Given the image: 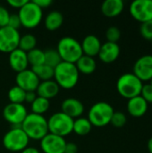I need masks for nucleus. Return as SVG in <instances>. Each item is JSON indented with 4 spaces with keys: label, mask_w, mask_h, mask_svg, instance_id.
I'll return each mask as SVG.
<instances>
[{
    "label": "nucleus",
    "mask_w": 152,
    "mask_h": 153,
    "mask_svg": "<svg viewBox=\"0 0 152 153\" xmlns=\"http://www.w3.org/2000/svg\"><path fill=\"white\" fill-rule=\"evenodd\" d=\"M30 107L31 113L44 116V114L47 113L50 108V100L38 96L36 100L30 104Z\"/></svg>",
    "instance_id": "a878e982"
},
{
    "label": "nucleus",
    "mask_w": 152,
    "mask_h": 153,
    "mask_svg": "<svg viewBox=\"0 0 152 153\" xmlns=\"http://www.w3.org/2000/svg\"><path fill=\"white\" fill-rule=\"evenodd\" d=\"M75 65L80 74L86 75L93 74L97 68V63L94 57H90L84 55L75 63Z\"/></svg>",
    "instance_id": "5701e85b"
},
{
    "label": "nucleus",
    "mask_w": 152,
    "mask_h": 153,
    "mask_svg": "<svg viewBox=\"0 0 152 153\" xmlns=\"http://www.w3.org/2000/svg\"><path fill=\"white\" fill-rule=\"evenodd\" d=\"M36 46H37V39L33 34L27 33L21 36L19 46H18V48H20L21 50L28 53L29 51L36 48Z\"/></svg>",
    "instance_id": "bb28decb"
},
{
    "label": "nucleus",
    "mask_w": 152,
    "mask_h": 153,
    "mask_svg": "<svg viewBox=\"0 0 152 153\" xmlns=\"http://www.w3.org/2000/svg\"><path fill=\"white\" fill-rule=\"evenodd\" d=\"M101 45L102 44L99 39L96 35H93V34L87 35L86 37H84V39L81 42L83 55L90 56V57H94L99 55Z\"/></svg>",
    "instance_id": "a211bd4d"
},
{
    "label": "nucleus",
    "mask_w": 152,
    "mask_h": 153,
    "mask_svg": "<svg viewBox=\"0 0 152 153\" xmlns=\"http://www.w3.org/2000/svg\"><path fill=\"white\" fill-rule=\"evenodd\" d=\"M26 107L23 104L8 103L3 109V117L13 127L21 126L28 115Z\"/></svg>",
    "instance_id": "1a4fd4ad"
},
{
    "label": "nucleus",
    "mask_w": 152,
    "mask_h": 153,
    "mask_svg": "<svg viewBox=\"0 0 152 153\" xmlns=\"http://www.w3.org/2000/svg\"><path fill=\"white\" fill-rule=\"evenodd\" d=\"M8 62L10 67L14 72H16V74L28 69L29 66L27 53L21 50L20 48H16L15 50L9 53Z\"/></svg>",
    "instance_id": "dca6fc26"
},
{
    "label": "nucleus",
    "mask_w": 152,
    "mask_h": 153,
    "mask_svg": "<svg viewBox=\"0 0 152 153\" xmlns=\"http://www.w3.org/2000/svg\"><path fill=\"white\" fill-rule=\"evenodd\" d=\"M130 13L136 21L143 23L152 20V0H135L130 4Z\"/></svg>",
    "instance_id": "9b49d317"
},
{
    "label": "nucleus",
    "mask_w": 152,
    "mask_h": 153,
    "mask_svg": "<svg viewBox=\"0 0 152 153\" xmlns=\"http://www.w3.org/2000/svg\"><path fill=\"white\" fill-rule=\"evenodd\" d=\"M65 144L64 137L50 133L40 140V149L44 153H64Z\"/></svg>",
    "instance_id": "f8f14e48"
},
{
    "label": "nucleus",
    "mask_w": 152,
    "mask_h": 153,
    "mask_svg": "<svg viewBox=\"0 0 152 153\" xmlns=\"http://www.w3.org/2000/svg\"><path fill=\"white\" fill-rule=\"evenodd\" d=\"M20 38L19 30L8 26L0 28V52L9 54L18 48Z\"/></svg>",
    "instance_id": "9d476101"
},
{
    "label": "nucleus",
    "mask_w": 152,
    "mask_h": 153,
    "mask_svg": "<svg viewBox=\"0 0 152 153\" xmlns=\"http://www.w3.org/2000/svg\"><path fill=\"white\" fill-rule=\"evenodd\" d=\"M37 97H38V95H37L36 91H28L25 94V100H24V102H26L28 104H31L36 100Z\"/></svg>",
    "instance_id": "ea45409f"
},
{
    "label": "nucleus",
    "mask_w": 152,
    "mask_h": 153,
    "mask_svg": "<svg viewBox=\"0 0 152 153\" xmlns=\"http://www.w3.org/2000/svg\"><path fill=\"white\" fill-rule=\"evenodd\" d=\"M148 103L144 99L139 95L134 98L128 100L127 111L133 117H142L148 111Z\"/></svg>",
    "instance_id": "6ab92c4d"
},
{
    "label": "nucleus",
    "mask_w": 152,
    "mask_h": 153,
    "mask_svg": "<svg viewBox=\"0 0 152 153\" xmlns=\"http://www.w3.org/2000/svg\"><path fill=\"white\" fill-rule=\"evenodd\" d=\"M59 91L60 88L57 85V83L54 80H48L39 82L36 90V93L39 97L50 100L51 99L58 95Z\"/></svg>",
    "instance_id": "aec40b11"
},
{
    "label": "nucleus",
    "mask_w": 152,
    "mask_h": 153,
    "mask_svg": "<svg viewBox=\"0 0 152 153\" xmlns=\"http://www.w3.org/2000/svg\"><path fill=\"white\" fill-rule=\"evenodd\" d=\"M126 121H127V118L125 113L120 112V111H115L112 116L110 124H112V126H114L115 127L120 128V127H123L126 124Z\"/></svg>",
    "instance_id": "7c9ffc66"
},
{
    "label": "nucleus",
    "mask_w": 152,
    "mask_h": 153,
    "mask_svg": "<svg viewBox=\"0 0 152 153\" xmlns=\"http://www.w3.org/2000/svg\"><path fill=\"white\" fill-rule=\"evenodd\" d=\"M29 143L30 139L21 126L13 127L3 137L4 147L12 152H21L29 146Z\"/></svg>",
    "instance_id": "6e6552de"
},
{
    "label": "nucleus",
    "mask_w": 152,
    "mask_h": 153,
    "mask_svg": "<svg viewBox=\"0 0 152 153\" xmlns=\"http://www.w3.org/2000/svg\"><path fill=\"white\" fill-rule=\"evenodd\" d=\"M28 62L31 67L45 64V53L40 48H34L27 53Z\"/></svg>",
    "instance_id": "cd10ccee"
},
{
    "label": "nucleus",
    "mask_w": 152,
    "mask_h": 153,
    "mask_svg": "<svg viewBox=\"0 0 152 153\" xmlns=\"http://www.w3.org/2000/svg\"><path fill=\"white\" fill-rule=\"evenodd\" d=\"M28 1L27 0H8L7 1V4L13 7V8H15V9H21Z\"/></svg>",
    "instance_id": "e433bc0d"
},
{
    "label": "nucleus",
    "mask_w": 152,
    "mask_h": 153,
    "mask_svg": "<svg viewBox=\"0 0 152 153\" xmlns=\"http://www.w3.org/2000/svg\"><path fill=\"white\" fill-rule=\"evenodd\" d=\"M15 82L18 87L28 91H36L40 81L31 69H26L22 72L17 73L15 76Z\"/></svg>",
    "instance_id": "ddd939ff"
},
{
    "label": "nucleus",
    "mask_w": 152,
    "mask_h": 153,
    "mask_svg": "<svg viewBox=\"0 0 152 153\" xmlns=\"http://www.w3.org/2000/svg\"><path fill=\"white\" fill-rule=\"evenodd\" d=\"M115 110L113 107L105 101H99L92 105L88 112V119L96 127H103L110 124Z\"/></svg>",
    "instance_id": "39448f33"
},
{
    "label": "nucleus",
    "mask_w": 152,
    "mask_h": 153,
    "mask_svg": "<svg viewBox=\"0 0 152 153\" xmlns=\"http://www.w3.org/2000/svg\"><path fill=\"white\" fill-rule=\"evenodd\" d=\"M45 53V64L49 65L52 68H56L61 62L62 59L56 49L49 48L44 51Z\"/></svg>",
    "instance_id": "c756f323"
},
{
    "label": "nucleus",
    "mask_w": 152,
    "mask_h": 153,
    "mask_svg": "<svg viewBox=\"0 0 152 153\" xmlns=\"http://www.w3.org/2000/svg\"><path fill=\"white\" fill-rule=\"evenodd\" d=\"M151 42H152V39H151Z\"/></svg>",
    "instance_id": "c03bdc74"
},
{
    "label": "nucleus",
    "mask_w": 152,
    "mask_h": 153,
    "mask_svg": "<svg viewBox=\"0 0 152 153\" xmlns=\"http://www.w3.org/2000/svg\"><path fill=\"white\" fill-rule=\"evenodd\" d=\"M143 83L133 73L122 74L116 82V90L123 98L130 100L141 94Z\"/></svg>",
    "instance_id": "20e7f679"
},
{
    "label": "nucleus",
    "mask_w": 152,
    "mask_h": 153,
    "mask_svg": "<svg viewBox=\"0 0 152 153\" xmlns=\"http://www.w3.org/2000/svg\"><path fill=\"white\" fill-rule=\"evenodd\" d=\"M22 26L26 29L38 27L43 19V10L33 1H28L18 12Z\"/></svg>",
    "instance_id": "0eeeda50"
},
{
    "label": "nucleus",
    "mask_w": 152,
    "mask_h": 153,
    "mask_svg": "<svg viewBox=\"0 0 152 153\" xmlns=\"http://www.w3.org/2000/svg\"><path fill=\"white\" fill-rule=\"evenodd\" d=\"M73 120L62 111L54 113L47 119L48 133L65 138L73 133Z\"/></svg>",
    "instance_id": "423d86ee"
},
{
    "label": "nucleus",
    "mask_w": 152,
    "mask_h": 153,
    "mask_svg": "<svg viewBox=\"0 0 152 153\" xmlns=\"http://www.w3.org/2000/svg\"><path fill=\"white\" fill-rule=\"evenodd\" d=\"M92 125L87 117H79L73 120V132L79 136H85L90 133Z\"/></svg>",
    "instance_id": "b1692460"
},
{
    "label": "nucleus",
    "mask_w": 152,
    "mask_h": 153,
    "mask_svg": "<svg viewBox=\"0 0 152 153\" xmlns=\"http://www.w3.org/2000/svg\"><path fill=\"white\" fill-rule=\"evenodd\" d=\"M61 111L73 119H76L81 117L84 113V106L76 98H67L61 104Z\"/></svg>",
    "instance_id": "2eb2a0df"
},
{
    "label": "nucleus",
    "mask_w": 152,
    "mask_h": 153,
    "mask_svg": "<svg viewBox=\"0 0 152 153\" xmlns=\"http://www.w3.org/2000/svg\"><path fill=\"white\" fill-rule=\"evenodd\" d=\"M150 84H151V86H152V79H151V83H150Z\"/></svg>",
    "instance_id": "37998d69"
},
{
    "label": "nucleus",
    "mask_w": 152,
    "mask_h": 153,
    "mask_svg": "<svg viewBox=\"0 0 152 153\" xmlns=\"http://www.w3.org/2000/svg\"><path fill=\"white\" fill-rule=\"evenodd\" d=\"M140 32L145 39H152V20L142 23L140 27Z\"/></svg>",
    "instance_id": "473e14b6"
},
{
    "label": "nucleus",
    "mask_w": 152,
    "mask_h": 153,
    "mask_svg": "<svg viewBox=\"0 0 152 153\" xmlns=\"http://www.w3.org/2000/svg\"><path fill=\"white\" fill-rule=\"evenodd\" d=\"M25 94H26L25 91H23L17 85H15L8 91L7 97H8L10 103L23 104L25 100Z\"/></svg>",
    "instance_id": "c85d7f7f"
},
{
    "label": "nucleus",
    "mask_w": 152,
    "mask_h": 153,
    "mask_svg": "<svg viewBox=\"0 0 152 153\" xmlns=\"http://www.w3.org/2000/svg\"><path fill=\"white\" fill-rule=\"evenodd\" d=\"M30 69L37 75V77L40 82L52 80L54 78V68L50 67L46 64L31 67Z\"/></svg>",
    "instance_id": "393cba45"
},
{
    "label": "nucleus",
    "mask_w": 152,
    "mask_h": 153,
    "mask_svg": "<svg viewBox=\"0 0 152 153\" xmlns=\"http://www.w3.org/2000/svg\"><path fill=\"white\" fill-rule=\"evenodd\" d=\"M106 38L108 42L117 43V41L121 38V31L117 27L111 26L106 31Z\"/></svg>",
    "instance_id": "2f4dec72"
},
{
    "label": "nucleus",
    "mask_w": 152,
    "mask_h": 153,
    "mask_svg": "<svg viewBox=\"0 0 152 153\" xmlns=\"http://www.w3.org/2000/svg\"><path fill=\"white\" fill-rule=\"evenodd\" d=\"M30 140L40 141L48 134L47 119L41 115L30 113L21 125Z\"/></svg>",
    "instance_id": "f03ea898"
},
{
    "label": "nucleus",
    "mask_w": 152,
    "mask_h": 153,
    "mask_svg": "<svg viewBox=\"0 0 152 153\" xmlns=\"http://www.w3.org/2000/svg\"><path fill=\"white\" fill-rule=\"evenodd\" d=\"M8 27L12 28V29H14V30H17L22 27V23H21V20L19 18V15L18 13H12L10 14V17H9V21H8V24H7Z\"/></svg>",
    "instance_id": "f704fd0d"
},
{
    "label": "nucleus",
    "mask_w": 152,
    "mask_h": 153,
    "mask_svg": "<svg viewBox=\"0 0 152 153\" xmlns=\"http://www.w3.org/2000/svg\"><path fill=\"white\" fill-rule=\"evenodd\" d=\"M20 153H40V152L37 148H35V147L28 146V147H26L23 151H22Z\"/></svg>",
    "instance_id": "a19ab883"
},
{
    "label": "nucleus",
    "mask_w": 152,
    "mask_h": 153,
    "mask_svg": "<svg viewBox=\"0 0 152 153\" xmlns=\"http://www.w3.org/2000/svg\"><path fill=\"white\" fill-rule=\"evenodd\" d=\"M120 55V47L117 43L105 42L101 45L99 53L98 55L99 58L106 64H110L115 62Z\"/></svg>",
    "instance_id": "f3484780"
},
{
    "label": "nucleus",
    "mask_w": 152,
    "mask_h": 153,
    "mask_svg": "<svg viewBox=\"0 0 152 153\" xmlns=\"http://www.w3.org/2000/svg\"><path fill=\"white\" fill-rule=\"evenodd\" d=\"M125 4L122 0H106L101 4V13L106 17L114 18L122 13Z\"/></svg>",
    "instance_id": "412c9836"
},
{
    "label": "nucleus",
    "mask_w": 152,
    "mask_h": 153,
    "mask_svg": "<svg viewBox=\"0 0 152 153\" xmlns=\"http://www.w3.org/2000/svg\"><path fill=\"white\" fill-rule=\"evenodd\" d=\"M148 150H149V152L150 153H152V137L149 140V142H148Z\"/></svg>",
    "instance_id": "79ce46f5"
},
{
    "label": "nucleus",
    "mask_w": 152,
    "mask_h": 153,
    "mask_svg": "<svg viewBox=\"0 0 152 153\" xmlns=\"http://www.w3.org/2000/svg\"><path fill=\"white\" fill-rule=\"evenodd\" d=\"M63 22H64V16L62 13L58 11L49 12L44 19L45 27L49 31L57 30L62 26Z\"/></svg>",
    "instance_id": "4be33fe9"
},
{
    "label": "nucleus",
    "mask_w": 152,
    "mask_h": 153,
    "mask_svg": "<svg viewBox=\"0 0 152 153\" xmlns=\"http://www.w3.org/2000/svg\"><path fill=\"white\" fill-rule=\"evenodd\" d=\"M78 146L74 143H66L64 153H77Z\"/></svg>",
    "instance_id": "58836bf2"
},
{
    "label": "nucleus",
    "mask_w": 152,
    "mask_h": 153,
    "mask_svg": "<svg viewBox=\"0 0 152 153\" xmlns=\"http://www.w3.org/2000/svg\"><path fill=\"white\" fill-rule=\"evenodd\" d=\"M33 2L42 10L48 8L53 4L52 0H33Z\"/></svg>",
    "instance_id": "4c0bfd02"
},
{
    "label": "nucleus",
    "mask_w": 152,
    "mask_h": 153,
    "mask_svg": "<svg viewBox=\"0 0 152 153\" xmlns=\"http://www.w3.org/2000/svg\"><path fill=\"white\" fill-rule=\"evenodd\" d=\"M142 82L152 79V55L141 56L133 65V73Z\"/></svg>",
    "instance_id": "4468645a"
},
{
    "label": "nucleus",
    "mask_w": 152,
    "mask_h": 153,
    "mask_svg": "<svg viewBox=\"0 0 152 153\" xmlns=\"http://www.w3.org/2000/svg\"><path fill=\"white\" fill-rule=\"evenodd\" d=\"M80 78V73L75 64L67 62H61L54 69V81L57 83L59 88L64 90L73 89Z\"/></svg>",
    "instance_id": "f257e3e1"
},
{
    "label": "nucleus",
    "mask_w": 152,
    "mask_h": 153,
    "mask_svg": "<svg viewBox=\"0 0 152 153\" xmlns=\"http://www.w3.org/2000/svg\"><path fill=\"white\" fill-rule=\"evenodd\" d=\"M56 50L63 62L71 64H75L83 56L81 43L70 36H65L59 39Z\"/></svg>",
    "instance_id": "7ed1b4c3"
},
{
    "label": "nucleus",
    "mask_w": 152,
    "mask_h": 153,
    "mask_svg": "<svg viewBox=\"0 0 152 153\" xmlns=\"http://www.w3.org/2000/svg\"><path fill=\"white\" fill-rule=\"evenodd\" d=\"M144 100L149 104V103H152V86L148 83V84H143L141 94H140Z\"/></svg>",
    "instance_id": "72a5a7b5"
},
{
    "label": "nucleus",
    "mask_w": 152,
    "mask_h": 153,
    "mask_svg": "<svg viewBox=\"0 0 152 153\" xmlns=\"http://www.w3.org/2000/svg\"><path fill=\"white\" fill-rule=\"evenodd\" d=\"M9 17H10L9 11L5 7L0 5V28L7 26Z\"/></svg>",
    "instance_id": "c9c22d12"
}]
</instances>
